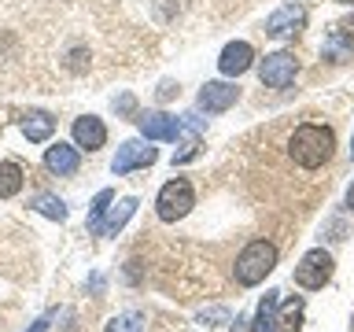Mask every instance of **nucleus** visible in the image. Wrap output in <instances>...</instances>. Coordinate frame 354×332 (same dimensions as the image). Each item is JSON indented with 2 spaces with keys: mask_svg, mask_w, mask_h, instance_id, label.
<instances>
[{
  "mask_svg": "<svg viewBox=\"0 0 354 332\" xmlns=\"http://www.w3.org/2000/svg\"><path fill=\"white\" fill-rule=\"evenodd\" d=\"M332 151H336V133L328 126H314V122H306V126H299L292 137H288V155H292L295 166H303V170H321Z\"/></svg>",
  "mask_w": 354,
  "mask_h": 332,
  "instance_id": "f257e3e1",
  "label": "nucleus"
},
{
  "mask_svg": "<svg viewBox=\"0 0 354 332\" xmlns=\"http://www.w3.org/2000/svg\"><path fill=\"white\" fill-rule=\"evenodd\" d=\"M273 270H277V248H273L270 240H251L248 248L236 255V266H232L236 284H243V288L262 284Z\"/></svg>",
  "mask_w": 354,
  "mask_h": 332,
  "instance_id": "f03ea898",
  "label": "nucleus"
},
{
  "mask_svg": "<svg viewBox=\"0 0 354 332\" xmlns=\"http://www.w3.org/2000/svg\"><path fill=\"white\" fill-rule=\"evenodd\" d=\"M192 207H196V192L185 177L166 181L159 188V196H155V214H159V221H181Z\"/></svg>",
  "mask_w": 354,
  "mask_h": 332,
  "instance_id": "7ed1b4c3",
  "label": "nucleus"
},
{
  "mask_svg": "<svg viewBox=\"0 0 354 332\" xmlns=\"http://www.w3.org/2000/svg\"><path fill=\"white\" fill-rule=\"evenodd\" d=\"M332 273H336V262H332V255L325 248H314L306 251L303 259L295 266V284L306 288V292H317V288H325L332 281Z\"/></svg>",
  "mask_w": 354,
  "mask_h": 332,
  "instance_id": "20e7f679",
  "label": "nucleus"
},
{
  "mask_svg": "<svg viewBox=\"0 0 354 332\" xmlns=\"http://www.w3.org/2000/svg\"><path fill=\"white\" fill-rule=\"evenodd\" d=\"M295 74H299V59H295V52H284V48L266 55L259 63V77H262V85H270V89H288L295 82Z\"/></svg>",
  "mask_w": 354,
  "mask_h": 332,
  "instance_id": "39448f33",
  "label": "nucleus"
},
{
  "mask_svg": "<svg viewBox=\"0 0 354 332\" xmlns=\"http://www.w3.org/2000/svg\"><path fill=\"white\" fill-rule=\"evenodd\" d=\"M306 26V11L303 4H284V8H277L270 19H266V37H273V41H288V37H295L299 30Z\"/></svg>",
  "mask_w": 354,
  "mask_h": 332,
  "instance_id": "423d86ee",
  "label": "nucleus"
},
{
  "mask_svg": "<svg viewBox=\"0 0 354 332\" xmlns=\"http://www.w3.org/2000/svg\"><path fill=\"white\" fill-rule=\"evenodd\" d=\"M144 133V140H177L181 137V118L166 115V111H144V115L133 118Z\"/></svg>",
  "mask_w": 354,
  "mask_h": 332,
  "instance_id": "0eeeda50",
  "label": "nucleus"
},
{
  "mask_svg": "<svg viewBox=\"0 0 354 332\" xmlns=\"http://www.w3.org/2000/svg\"><path fill=\"white\" fill-rule=\"evenodd\" d=\"M159 155H155V148L148 140H126L118 144V155L115 163H111V170L115 174H133V170H144V166H151Z\"/></svg>",
  "mask_w": 354,
  "mask_h": 332,
  "instance_id": "6e6552de",
  "label": "nucleus"
},
{
  "mask_svg": "<svg viewBox=\"0 0 354 332\" xmlns=\"http://www.w3.org/2000/svg\"><path fill=\"white\" fill-rule=\"evenodd\" d=\"M236 100H240V89L229 85V82H207L199 89V107H203L207 115H221V111H229Z\"/></svg>",
  "mask_w": 354,
  "mask_h": 332,
  "instance_id": "1a4fd4ad",
  "label": "nucleus"
},
{
  "mask_svg": "<svg viewBox=\"0 0 354 332\" xmlns=\"http://www.w3.org/2000/svg\"><path fill=\"white\" fill-rule=\"evenodd\" d=\"M251 63H254V48L248 41H232L221 48V59H218V71L225 74V77H240L243 71H251Z\"/></svg>",
  "mask_w": 354,
  "mask_h": 332,
  "instance_id": "9d476101",
  "label": "nucleus"
},
{
  "mask_svg": "<svg viewBox=\"0 0 354 332\" xmlns=\"http://www.w3.org/2000/svg\"><path fill=\"white\" fill-rule=\"evenodd\" d=\"M44 166H48L52 174H59V177H71L82 170V155H77L74 144H52L48 151H44Z\"/></svg>",
  "mask_w": 354,
  "mask_h": 332,
  "instance_id": "9b49d317",
  "label": "nucleus"
},
{
  "mask_svg": "<svg viewBox=\"0 0 354 332\" xmlns=\"http://www.w3.org/2000/svg\"><path fill=\"white\" fill-rule=\"evenodd\" d=\"M74 144H77V148H88V151L104 148V144H107V126L96 115L74 118Z\"/></svg>",
  "mask_w": 354,
  "mask_h": 332,
  "instance_id": "f8f14e48",
  "label": "nucleus"
},
{
  "mask_svg": "<svg viewBox=\"0 0 354 332\" xmlns=\"http://www.w3.org/2000/svg\"><path fill=\"white\" fill-rule=\"evenodd\" d=\"M351 52H354V26L351 22H339V26H332L328 37H325V59L343 63Z\"/></svg>",
  "mask_w": 354,
  "mask_h": 332,
  "instance_id": "ddd939ff",
  "label": "nucleus"
},
{
  "mask_svg": "<svg viewBox=\"0 0 354 332\" xmlns=\"http://www.w3.org/2000/svg\"><path fill=\"white\" fill-rule=\"evenodd\" d=\"M133 210H137V199H133V196L118 199V203H111L107 214H104V221H100V229H96V237H118L122 225L133 218Z\"/></svg>",
  "mask_w": 354,
  "mask_h": 332,
  "instance_id": "4468645a",
  "label": "nucleus"
},
{
  "mask_svg": "<svg viewBox=\"0 0 354 332\" xmlns=\"http://www.w3.org/2000/svg\"><path fill=\"white\" fill-rule=\"evenodd\" d=\"M22 133H26L30 144H41L55 133V118L48 115V111H30V115L22 118Z\"/></svg>",
  "mask_w": 354,
  "mask_h": 332,
  "instance_id": "2eb2a0df",
  "label": "nucleus"
},
{
  "mask_svg": "<svg viewBox=\"0 0 354 332\" xmlns=\"http://www.w3.org/2000/svg\"><path fill=\"white\" fill-rule=\"evenodd\" d=\"M303 329V299H292V303H284V310L273 317L270 332H299Z\"/></svg>",
  "mask_w": 354,
  "mask_h": 332,
  "instance_id": "dca6fc26",
  "label": "nucleus"
},
{
  "mask_svg": "<svg viewBox=\"0 0 354 332\" xmlns=\"http://www.w3.org/2000/svg\"><path fill=\"white\" fill-rule=\"evenodd\" d=\"M19 188H22V166L4 159V163H0V199L19 196Z\"/></svg>",
  "mask_w": 354,
  "mask_h": 332,
  "instance_id": "f3484780",
  "label": "nucleus"
},
{
  "mask_svg": "<svg viewBox=\"0 0 354 332\" xmlns=\"http://www.w3.org/2000/svg\"><path fill=\"white\" fill-rule=\"evenodd\" d=\"M277 306H281V292H266V299L259 303V314H254L251 332H270L273 317H277Z\"/></svg>",
  "mask_w": 354,
  "mask_h": 332,
  "instance_id": "a211bd4d",
  "label": "nucleus"
},
{
  "mask_svg": "<svg viewBox=\"0 0 354 332\" xmlns=\"http://www.w3.org/2000/svg\"><path fill=\"white\" fill-rule=\"evenodd\" d=\"M33 210H41L44 218H52V221H66V203L59 196H52V192H41V196H33Z\"/></svg>",
  "mask_w": 354,
  "mask_h": 332,
  "instance_id": "6ab92c4d",
  "label": "nucleus"
},
{
  "mask_svg": "<svg viewBox=\"0 0 354 332\" xmlns=\"http://www.w3.org/2000/svg\"><path fill=\"white\" fill-rule=\"evenodd\" d=\"M104 332H144V314L140 310H126V314H118V317H111Z\"/></svg>",
  "mask_w": 354,
  "mask_h": 332,
  "instance_id": "aec40b11",
  "label": "nucleus"
},
{
  "mask_svg": "<svg viewBox=\"0 0 354 332\" xmlns=\"http://www.w3.org/2000/svg\"><path fill=\"white\" fill-rule=\"evenodd\" d=\"M111 203H115V192H111V188L96 192L93 207H88V232H96V229H100V221H104V214H107V207H111Z\"/></svg>",
  "mask_w": 354,
  "mask_h": 332,
  "instance_id": "412c9836",
  "label": "nucleus"
},
{
  "mask_svg": "<svg viewBox=\"0 0 354 332\" xmlns=\"http://www.w3.org/2000/svg\"><path fill=\"white\" fill-rule=\"evenodd\" d=\"M199 321H203L207 329H214V321H229V310H225V306H210V310H203V314H199Z\"/></svg>",
  "mask_w": 354,
  "mask_h": 332,
  "instance_id": "4be33fe9",
  "label": "nucleus"
},
{
  "mask_svg": "<svg viewBox=\"0 0 354 332\" xmlns=\"http://www.w3.org/2000/svg\"><path fill=\"white\" fill-rule=\"evenodd\" d=\"M52 321H55V310H48V314H41V317L33 321V325H30L26 332H48V325H52Z\"/></svg>",
  "mask_w": 354,
  "mask_h": 332,
  "instance_id": "5701e85b",
  "label": "nucleus"
},
{
  "mask_svg": "<svg viewBox=\"0 0 354 332\" xmlns=\"http://www.w3.org/2000/svg\"><path fill=\"white\" fill-rule=\"evenodd\" d=\"M115 111H122V115H133V96H118V100H115Z\"/></svg>",
  "mask_w": 354,
  "mask_h": 332,
  "instance_id": "b1692460",
  "label": "nucleus"
},
{
  "mask_svg": "<svg viewBox=\"0 0 354 332\" xmlns=\"http://www.w3.org/2000/svg\"><path fill=\"white\" fill-rule=\"evenodd\" d=\"M177 96V85L174 82H162V89H159V100H174Z\"/></svg>",
  "mask_w": 354,
  "mask_h": 332,
  "instance_id": "393cba45",
  "label": "nucleus"
},
{
  "mask_svg": "<svg viewBox=\"0 0 354 332\" xmlns=\"http://www.w3.org/2000/svg\"><path fill=\"white\" fill-rule=\"evenodd\" d=\"M232 332H251V321L243 317V314H236V321H232Z\"/></svg>",
  "mask_w": 354,
  "mask_h": 332,
  "instance_id": "a878e982",
  "label": "nucleus"
},
{
  "mask_svg": "<svg viewBox=\"0 0 354 332\" xmlns=\"http://www.w3.org/2000/svg\"><path fill=\"white\" fill-rule=\"evenodd\" d=\"M347 210H354V185L347 188Z\"/></svg>",
  "mask_w": 354,
  "mask_h": 332,
  "instance_id": "bb28decb",
  "label": "nucleus"
},
{
  "mask_svg": "<svg viewBox=\"0 0 354 332\" xmlns=\"http://www.w3.org/2000/svg\"><path fill=\"white\" fill-rule=\"evenodd\" d=\"M351 159H354V137H351Z\"/></svg>",
  "mask_w": 354,
  "mask_h": 332,
  "instance_id": "cd10ccee",
  "label": "nucleus"
},
{
  "mask_svg": "<svg viewBox=\"0 0 354 332\" xmlns=\"http://www.w3.org/2000/svg\"><path fill=\"white\" fill-rule=\"evenodd\" d=\"M339 4H351V8H354V0H339Z\"/></svg>",
  "mask_w": 354,
  "mask_h": 332,
  "instance_id": "c85d7f7f",
  "label": "nucleus"
}]
</instances>
